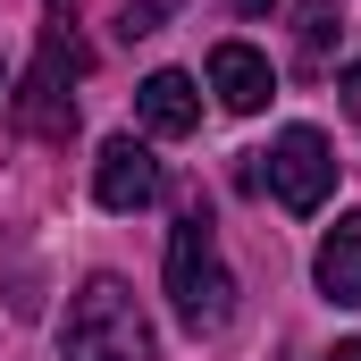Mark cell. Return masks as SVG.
Instances as JSON below:
<instances>
[{"mask_svg":"<svg viewBox=\"0 0 361 361\" xmlns=\"http://www.w3.org/2000/svg\"><path fill=\"white\" fill-rule=\"evenodd\" d=\"M59 361H152V319L126 277H85L68 319H59Z\"/></svg>","mask_w":361,"mask_h":361,"instance_id":"6da1fadb","label":"cell"},{"mask_svg":"<svg viewBox=\"0 0 361 361\" xmlns=\"http://www.w3.org/2000/svg\"><path fill=\"white\" fill-rule=\"evenodd\" d=\"M210 92H219L235 118H252V109L277 92V76H269V59H261L252 42H219V51H210Z\"/></svg>","mask_w":361,"mask_h":361,"instance_id":"8992f818","label":"cell"},{"mask_svg":"<svg viewBox=\"0 0 361 361\" xmlns=\"http://www.w3.org/2000/svg\"><path fill=\"white\" fill-rule=\"evenodd\" d=\"M345 101H353V118H361V59L345 68Z\"/></svg>","mask_w":361,"mask_h":361,"instance_id":"8fae6325","label":"cell"},{"mask_svg":"<svg viewBox=\"0 0 361 361\" xmlns=\"http://www.w3.org/2000/svg\"><path fill=\"white\" fill-rule=\"evenodd\" d=\"M311 277H319L328 302H361V210H345V219L328 227V244H319Z\"/></svg>","mask_w":361,"mask_h":361,"instance_id":"ba28073f","label":"cell"},{"mask_svg":"<svg viewBox=\"0 0 361 361\" xmlns=\"http://www.w3.org/2000/svg\"><path fill=\"white\" fill-rule=\"evenodd\" d=\"M169 8H177V0H126V8H118V34H126V42H143V34H160V25H169Z\"/></svg>","mask_w":361,"mask_h":361,"instance_id":"30bf717a","label":"cell"},{"mask_svg":"<svg viewBox=\"0 0 361 361\" xmlns=\"http://www.w3.org/2000/svg\"><path fill=\"white\" fill-rule=\"evenodd\" d=\"M76 68H85V51L68 42V17H51V34H42V68H34L25 92H17V118H25L34 135H51V143L76 126V101L59 92V76H76Z\"/></svg>","mask_w":361,"mask_h":361,"instance_id":"277c9868","label":"cell"},{"mask_svg":"<svg viewBox=\"0 0 361 361\" xmlns=\"http://www.w3.org/2000/svg\"><path fill=\"white\" fill-rule=\"evenodd\" d=\"M235 8H269V0H235Z\"/></svg>","mask_w":361,"mask_h":361,"instance_id":"4fadbf2b","label":"cell"},{"mask_svg":"<svg viewBox=\"0 0 361 361\" xmlns=\"http://www.w3.org/2000/svg\"><path fill=\"white\" fill-rule=\"evenodd\" d=\"M135 109H143V126H152V135H169V143L202 126V92H193V76H185V68H160V76H143Z\"/></svg>","mask_w":361,"mask_h":361,"instance_id":"52a82bcc","label":"cell"},{"mask_svg":"<svg viewBox=\"0 0 361 361\" xmlns=\"http://www.w3.org/2000/svg\"><path fill=\"white\" fill-rule=\"evenodd\" d=\"M92 193H101V210H143V202L160 193V160H152L135 135H109L101 160H92Z\"/></svg>","mask_w":361,"mask_h":361,"instance_id":"5b68a950","label":"cell"},{"mask_svg":"<svg viewBox=\"0 0 361 361\" xmlns=\"http://www.w3.org/2000/svg\"><path fill=\"white\" fill-rule=\"evenodd\" d=\"M269 193L286 202V210H319L328 193H336V152H328V135L319 126H286L269 143Z\"/></svg>","mask_w":361,"mask_h":361,"instance_id":"3957f363","label":"cell"},{"mask_svg":"<svg viewBox=\"0 0 361 361\" xmlns=\"http://www.w3.org/2000/svg\"><path fill=\"white\" fill-rule=\"evenodd\" d=\"M336 25H345V17H336V0H302V8H294V59H302L311 76L328 68V51H336Z\"/></svg>","mask_w":361,"mask_h":361,"instance_id":"9c48e42d","label":"cell"},{"mask_svg":"<svg viewBox=\"0 0 361 361\" xmlns=\"http://www.w3.org/2000/svg\"><path fill=\"white\" fill-rule=\"evenodd\" d=\"M328 361H361V345H336V353H328Z\"/></svg>","mask_w":361,"mask_h":361,"instance_id":"7c38bea8","label":"cell"},{"mask_svg":"<svg viewBox=\"0 0 361 361\" xmlns=\"http://www.w3.org/2000/svg\"><path fill=\"white\" fill-rule=\"evenodd\" d=\"M169 311H177L193 336H219L235 319V277L219 261L210 210H185L177 227H169Z\"/></svg>","mask_w":361,"mask_h":361,"instance_id":"7a4b0ae2","label":"cell"}]
</instances>
